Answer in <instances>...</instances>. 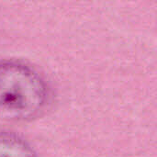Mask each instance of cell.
I'll list each match as a JSON object with an SVG mask.
<instances>
[{"label": "cell", "mask_w": 157, "mask_h": 157, "mask_svg": "<svg viewBox=\"0 0 157 157\" xmlns=\"http://www.w3.org/2000/svg\"><path fill=\"white\" fill-rule=\"evenodd\" d=\"M0 157H37L30 145L19 136L0 132Z\"/></svg>", "instance_id": "2"}, {"label": "cell", "mask_w": 157, "mask_h": 157, "mask_svg": "<svg viewBox=\"0 0 157 157\" xmlns=\"http://www.w3.org/2000/svg\"><path fill=\"white\" fill-rule=\"evenodd\" d=\"M49 99V88L35 70L19 62H0V121L33 120L43 112Z\"/></svg>", "instance_id": "1"}]
</instances>
